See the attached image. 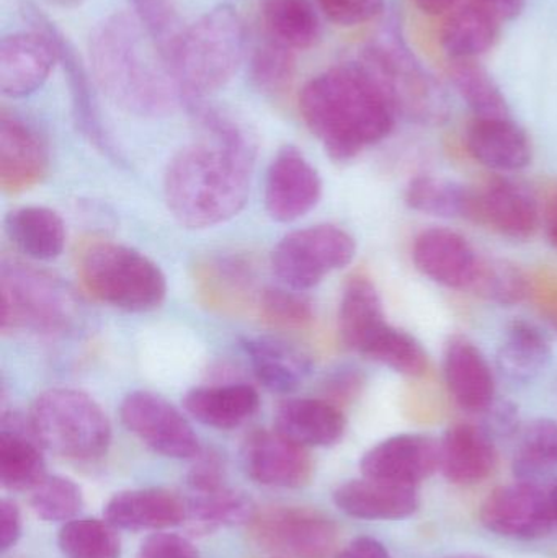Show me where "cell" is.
Returning a JSON list of instances; mask_svg holds the SVG:
<instances>
[{"instance_id": "cb8c5ba5", "label": "cell", "mask_w": 557, "mask_h": 558, "mask_svg": "<svg viewBox=\"0 0 557 558\" xmlns=\"http://www.w3.org/2000/svg\"><path fill=\"white\" fill-rule=\"evenodd\" d=\"M438 448V469L451 484H480L496 469L497 451L493 436L471 423H458L448 428Z\"/></svg>"}, {"instance_id": "e0dca14e", "label": "cell", "mask_w": 557, "mask_h": 558, "mask_svg": "<svg viewBox=\"0 0 557 558\" xmlns=\"http://www.w3.org/2000/svg\"><path fill=\"white\" fill-rule=\"evenodd\" d=\"M25 15L28 16L33 26H38L43 32L48 33L52 45H55L56 52H58V62L64 71L65 81H68L72 114H74L78 131L97 149L104 150L108 156H113L114 149L111 146L107 130L101 123L97 98H95V92L90 84V75H88L85 65L82 64L74 46L56 28L55 23L49 22L35 5L25 7Z\"/></svg>"}, {"instance_id": "bcb514c9", "label": "cell", "mask_w": 557, "mask_h": 558, "mask_svg": "<svg viewBox=\"0 0 557 558\" xmlns=\"http://www.w3.org/2000/svg\"><path fill=\"white\" fill-rule=\"evenodd\" d=\"M36 517L48 523H69L75 520L84 507L82 490L71 478L61 475H46L29 498Z\"/></svg>"}, {"instance_id": "5bb4252c", "label": "cell", "mask_w": 557, "mask_h": 558, "mask_svg": "<svg viewBox=\"0 0 557 558\" xmlns=\"http://www.w3.org/2000/svg\"><path fill=\"white\" fill-rule=\"evenodd\" d=\"M245 474L264 487L300 488L313 478L314 462L307 448L274 429H257L242 442Z\"/></svg>"}, {"instance_id": "1f68e13d", "label": "cell", "mask_w": 557, "mask_h": 558, "mask_svg": "<svg viewBox=\"0 0 557 558\" xmlns=\"http://www.w3.org/2000/svg\"><path fill=\"white\" fill-rule=\"evenodd\" d=\"M552 360V341L538 327L525 320L513 322L507 327L496 356L497 369L516 384L538 379Z\"/></svg>"}, {"instance_id": "94428289", "label": "cell", "mask_w": 557, "mask_h": 558, "mask_svg": "<svg viewBox=\"0 0 557 558\" xmlns=\"http://www.w3.org/2000/svg\"><path fill=\"white\" fill-rule=\"evenodd\" d=\"M549 504H552L553 518L557 527V485L549 490Z\"/></svg>"}, {"instance_id": "9a60e30c", "label": "cell", "mask_w": 557, "mask_h": 558, "mask_svg": "<svg viewBox=\"0 0 557 558\" xmlns=\"http://www.w3.org/2000/svg\"><path fill=\"white\" fill-rule=\"evenodd\" d=\"M467 219L493 229L512 241H526L540 228L542 215L538 203L517 183L496 179L471 190Z\"/></svg>"}, {"instance_id": "7402d4cb", "label": "cell", "mask_w": 557, "mask_h": 558, "mask_svg": "<svg viewBox=\"0 0 557 558\" xmlns=\"http://www.w3.org/2000/svg\"><path fill=\"white\" fill-rule=\"evenodd\" d=\"M105 520L123 531H164L186 520V501L166 488H140L113 495Z\"/></svg>"}, {"instance_id": "4fadbf2b", "label": "cell", "mask_w": 557, "mask_h": 558, "mask_svg": "<svg viewBox=\"0 0 557 558\" xmlns=\"http://www.w3.org/2000/svg\"><path fill=\"white\" fill-rule=\"evenodd\" d=\"M323 196V180L301 150L284 146L271 160L265 179V209L274 221L304 218Z\"/></svg>"}, {"instance_id": "484cf974", "label": "cell", "mask_w": 557, "mask_h": 558, "mask_svg": "<svg viewBox=\"0 0 557 558\" xmlns=\"http://www.w3.org/2000/svg\"><path fill=\"white\" fill-rule=\"evenodd\" d=\"M467 147L489 169L517 172L532 163L529 134L510 117L476 118L468 128Z\"/></svg>"}, {"instance_id": "f907efd6", "label": "cell", "mask_w": 557, "mask_h": 558, "mask_svg": "<svg viewBox=\"0 0 557 558\" xmlns=\"http://www.w3.org/2000/svg\"><path fill=\"white\" fill-rule=\"evenodd\" d=\"M549 322L557 325V274L543 270L530 278V295Z\"/></svg>"}, {"instance_id": "11a10c76", "label": "cell", "mask_w": 557, "mask_h": 558, "mask_svg": "<svg viewBox=\"0 0 557 558\" xmlns=\"http://www.w3.org/2000/svg\"><path fill=\"white\" fill-rule=\"evenodd\" d=\"M336 558H392L389 550L373 537H356Z\"/></svg>"}, {"instance_id": "8d00e7d4", "label": "cell", "mask_w": 557, "mask_h": 558, "mask_svg": "<svg viewBox=\"0 0 557 558\" xmlns=\"http://www.w3.org/2000/svg\"><path fill=\"white\" fill-rule=\"evenodd\" d=\"M405 205L437 218H467L471 190L444 177L419 175L405 189Z\"/></svg>"}, {"instance_id": "f1b7e54d", "label": "cell", "mask_w": 557, "mask_h": 558, "mask_svg": "<svg viewBox=\"0 0 557 558\" xmlns=\"http://www.w3.org/2000/svg\"><path fill=\"white\" fill-rule=\"evenodd\" d=\"M195 284L199 298L209 308L239 312L257 305L252 268L238 258H209L196 267Z\"/></svg>"}, {"instance_id": "9c48e42d", "label": "cell", "mask_w": 557, "mask_h": 558, "mask_svg": "<svg viewBox=\"0 0 557 558\" xmlns=\"http://www.w3.org/2000/svg\"><path fill=\"white\" fill-rule=\"evenodd\" d=\"M356 242L332 225L298 229L284 235L271 252V270L287 288L307 291L334 271L352 264Z\"/></svg>"}, {"instance_id": "be15d7a7", "label": "cell", "mask_w": 557, "mask_h": 558, "mask_svg": "<svg viewBox=\"0 0 557 558\" xmlns=\"http://www.w3.org/2000/svg\"><path fill=\"white\" fill-rule=\"evenodd\" d=\"M277 558H280V557H277Z\"/></svg>"}, {"instance_id": "d4e9b609", "label": "cell", "mask_w": 557, "mask_h": 558, "mask_svg": "<svg viewBox=\"0 0 557 558\" xmlns=\"http://www.w3.org/2000/svg\"><path fill=\"white\" fill-rule=\"evenodd\" d=\"M342 409L329 399H290L275 413V429L303 448H329L346 433Z\"/></svg>"}, {"instance_id": "ac0fdd59", "label": "cell", "mask_w": 557, "mask_h": 558, "mask_svg": "<svg viewBox=\"0 0 557 558\" xmlns=\"http://www.w3.org/2000/svg\"><path fill=\"white\" fill-rule=\"evenodd\" d=\"M440 448L425 435H396L376 445L363 456V477L417 487L438 471Z\"/></svg>"}, {"instance_id": "ba28073f", "label": "cell", "mask_w": 557, "mask_h": 558, "mask_svg": "<svg viewBox=\"0 0 557 558\" xmlns=\"http://www.w3.org/2000/svg\"><path fill=\"white\" fill-rule=\"evenodd\" d=\"M0 305L5 333H62L77 318V302L58 278L19 260L2 262Z\"/></svg>"}, {"instance_id": "5b68a950", "label": "cell", "mask_w": 557, "mask_h": 558, "mask_svg": "<svg viewBox=\"0 0 557 558\" xmlns=\"http://www.w3.org/2000/svg\"><path fill=\"white\" fill-rule=\"evenodd\" d=\"M82 288L101 304L124 312H149L167 295V278L159 265L126 245L94 242L77 262Z\"/></svg>"}, {"instance_id": "f6af8a7d", "label": "cell", "mask_w": 557, "mask_h": 558, "mask_svg": "<svg viewBox=\"0 0 557 558\" xmlns=\"http://www.w3.org/2000/svg\"><path fill=\"white\" fill-rule=\"evenodd\" d=\"M257 308L262 322L275 330L306 331L314 324L313 305L294 289H264L258 294Z\"/></svg>"}, {"instance_id": "d590c367", "label": "cell", "mask_w": 557, "mask_h": 558, "mask_svg": "<svg viewBox=\"0 0 557 558\" xmlns=\"http://www.w3.org/2000/svg\"><path fill=\"white\" fill-rule=\"evenodd\" d=\"M313 0H261L267 35L294 51L313 48L320 38V20Z\"/></svg>"}, {"instance_id": "4dcf8cb0", "label": "cell", "mask_w": 557, "mask_h": 558, "mask_svg": "<svg viewBox=\"0 0 557 558\" xmlns=\"http://www.w3.org/2000/svg\"><path fill=\"white\" fill-rule=\"evenodd\" d=\"M242 350L251 363L254 376L271 392L291 393L300 389L311 371V361L275 338H244Z\"/></svg>"}, {"instance_id": "680465c9", "label": "cell", "mask_w": 557, "mask_h": 558, "mask_svg": "<svg viewBox=\"0 0 557 558\" xmlns=\"http://www.w3.org/2000/svg\"><path fill=\"white\" fill-rule=\"evenodd\" d=\"M460 0H414L415 7L425 15L437 16L450 12Z\"/></svg>"}, {"instance_id": "ab89813d", "label": "cell", "mask_w": 557, "mask_h": 558, "mask_svg": "<svg viewBox=\"0 0 557 558\" xmlns=\"http://www.w3.org/2000/svg\"><path fill=\"white\" fill-rule=\"evenodd\" d=\"M450 78L476 118L510 117L509 104L499 85L476 61H453Z\"/></svg>"}, {"instance_id": "d6986e66", "label": "cell", "mask_w": 557, "mask_h": 558, "mask_svg": "<svg viewBox=\"0 0 557 558\" xmlns=\"http://www.w3.org/2000/svg\"><path fill=\"white\" fill-rule=\"evenodd\" d=\"M49 156L38 131L16 114L0 118V189L7 195L28 192L48 173Z\"/></svg>"}, {"instance_id": "30bf717a", "label": "cell", "mask_w": 557, "mask_h": 558, "mask_svg": "<svg viewBox=\"0 0 557 558\" xmlns=\"http://www.w3.org/2000/svg\"><path fill=\"white\" fill-rule=\"evenodd\" d=\"M247 526L258 547L280 558H332L339 544L336 524L310 508L268 507Z\"/></svg>"}, {"instance_id": "db71d44e", "label": "cell", "mask_w": 557, "mask_h": 558, "mask_svg": "<svg viewBox=\"0 0 557 558\" xmlns=\"http://www.w3.org/2000/svg\"><path fill=\"white\" fill-rule=\"evenodd\" d=\"M363 386L362 374L355 369H346L332 377L329 383V400L340 405V403L352 400L360 392Z\"/></svg>"}, {"instance_id": "9f6ffc18", "label": "cell", "mask_w": 557, "mask_h": 558, "mask_svg": "<svg viewBox=\"0 0 557 558\" xmlns=\"http://www.w3.org/2000/svg\"><path fill=\"white\" fill-rule=\"evenodd\" d=\"M474 2L489 10L500 22L516 20L525 9L526 0H474Z\"/></svg>"}, {"instance_id": "b9f144b4", "label": "cell", "mask_w": 557, "mask_h": 558, "mask_svg": "<svg viewBox=\"0 0 557 558\" xmlns=\"http://www.w3.org/2000/svg\"><path fill=\"white\" fill-rule=\"evenodd\" d=\"M59 549L65 558H120L117 527L107 520L81 518L64 523L59 531Z\"/></svg>"}, {"instance_id": "d6a6232c", "label": "cell", "mask_w": 557, "mask_h": 558, "mask_svg": "<svg viewBox=\"0 0 557 558\" xmlns=\"http://www.w3.org/2000/svg\"><path fill=\"white\" fill-rule=\"evenodd\" d=\"M5 232L22 254L39 262L58 258L68 238L61 216L45 206L13 209L7 215Z\"/></svg>"}, {"instance_id": "2e32d148", "label": "cell", "mask_w": 557, "mask_h": 558, "mask_svg": "<svg viewBox=\"0 0 557 558\" xmlns=\"http://www.w3.org/2000/svg\"><path fill=\"white\" fill-rule=\"evenodd\" d=\"M58 52L48 33L38 26L15 32L0 41V90L9 98L36 94L51 75Z\"/></svg>"}, {"instance_id": "74e56055", "label": "cell", "mask_w": 557, "mask_h": 558, "mask_svg": "<svg viewBox=\"0 0 557 558\" xmlns=\"http://www.w3.org/2000/svg\"><path fill=\"white\" fill-rule=\"evenodd\" d=\"M362 356L389 367L405 377H424L428 373L427 351L408 331L386 325L365 348Z\"/></svg>"}, {"instance_id": "7bdbcfd3", "label": "cell", "mask_w": 557, "mask_h": 558, "mask_svg": "<svg viewBox=\"0 0 557 558\" xmlns=\"http://www.w3.org/2000/svg\"><path fill=\"white\" fill-rule=\"evenodd\" d=\"M128 2L136 15L137 23L146 29L153 48L169 69L170 59L185 32L175 0H128Z\"/></svg>"}, {"instance_id": "816d5d0a", "label": "cell", "mask_w": 557, "mask_h": 558, "mask_svg": "<svg viewBox=\"0 0 557 558\" xmlns=\"http://www.w3.org/2000/svg\"><path fill=\"white\" fill-rule=\"evenodd\" d=\"M487 412V433L497 436H510L519 432V412L509 402H494Z\"/></svg>"}, {"instance_id": "f546056e", "label": "cell", "mask_w": 557, "mask_h": 558, "mask_svg": "<svg viewBox=\"0 0 557 558\" xmlns=\"http://www.w3.org/2000/svg\"><path fill=\"white\" fill-rule=\"evenodd\" d=\"M388 325L378 289L372 279L355 275L343 288L339 307V335L349 350L363 348Z\"/></svg>"}, {"instance_id": "277c9868", "label": "cell", "mask_w": 557, "mask_h": 558, "mask_svg": "<svg viewBox=\"0 0 557 558\" xmlns=\"http://www.w3.org/2000/svg\"><path fill=\"white\" fill-rule=\"evenodd\" d=\"M245 41L244 20L228 3L186 26L169 62L183 104L203 101L225 87L244 59Z\"/></svg>"}, {"instance_id": "3957f363", "label": "cell", "mask_w": 557, "mask_h": 558, "mask_svg": "<svg viewBox=\"0 0 557 558\" xmlns=\"http://www.w3.org/2000/svg\"><path fill=\"white\" fill-rule=\"evenodd\" d=\"M88 59L98 87L126 113L167 117L183 104L175 78L157 64L140 26L124 13H113L95 26Z\"/></svg>"}, {"instance_id": "603a6c76", "label": "cell", "mask_w": 557, "mask_h": 558, "mask_svg": "<svg viewBox=\"0 0 557 558\" xmlns=\"http://www.w3.org/2000/svg\"><path fill=\"white\" fill-rule=\"evenodd\" d=\"M334 504L356 520L392 521L411 517L421 505L417 487L363 477L340 485Z\"/></svg>"}, {"instance_id": "f35d334b", "label": "cell", "mask_w": 557, "mask_h": 558, "mask_svg": "<svg viewBox=\"0 0 557 558\" xmlns=\"http://www.w3.org/2000/svg\"><path fill=\"white\" fill-rule=\"evenodd\" d=\"M557 469V422L538 418L520 433L513 471L522 482L536 484Z\"/></svg>"}, {"instance_id": "4316f807", "label": "cell", "mask_w": 557, "mask_h": 558, "mask_svg": "<svg viewBox=\"0 0 557 558\" xmlns=\"http://www.w3.org/2000/svg\"><path fill=\"white\" fill-rule=\"evenodd\" d=\"M41 442L29 422L3 416L0 429V482L10 492L33 490L46 477Z\"/></svg>"}, {"instance_id": "91938a15", "label": "cell", "mask_w": 557, "mask_h": 558, "mask_svg": "<svg viewBox=\"0 0 557 558\" xmlns=\"http://www.w3.org/2000/svg\"><path fill=\"white\" fill-rule=\"evenodd\" d=\"M51 5L58 7V9L72 10L81 7L85 0H46Z\"/></svg>"}, {"instance_id": "7c38bea8", "label": "cell", "mask_w": 557, "mask_h": 558, "mask_svg": "<svg viewBox=\"0 0 557 558\" xmlns=\"http://www.w3.org/2000/svg\"><path fill=\"white\" fill-rule=\"evenodd\" d=\"M481 523L510 539H540L555 530L549 492L532 482L497 488L481 507Z\"/></svg>"}, {"instance_id": "836d02e7", "label": "cell", "mask_w": 557, "mask_h": 558, "mask_svg": "<svg viewBox=\"0 0 557 558\" xmlns=\"http://www.w3.org/2000/svg\"><path fill=\"white\" fill-rule=\"evenodd\" d=\"M500 20L477 2L455 10L444 28L441 46L451 61H476L494 48L500 35Z\"/></svg>"}, {"instance_id": "8fae6325", "label": "cell", "mask_w": 557, "mask_h": 558, "mask_svg": "<svg viewBox=\"0 0 557 558\" xmlns=\"http://www.w3.org/2000/svg\"><path fill=\"white\" fill-rule=\"evenodd\" d=\"M128 432L157 454L170 459H195L202 452L198 436L189 420L164 397L134 390L120 405Z\"/></svg>"}, {"instance_id": "ffe728a7", "label": "cell", "mask_w": 557, "mask_h": 558, "mask_svg": "<svg viewBox=\"0 0 557 558\" xmlns=\"http://www.w3.org/2000/svg\"><path fill=\"white\" fill-rule=\"evenodd\" d=\"M481 258L467 238L447 228L421 232L412 247L415 268L437 284L451 289H471Z\"/></svg>"}, {"instance_id": "6f0895ef", "label": "cell", "mask_w": 557, "mask_h": 558, "mask_svg": "<svg viewBox=\"0 0 557 558\" xmlns=\"http://www.w3.org/2000/svg\"><path fill=\"white\" fill-rule=\"evenodd\" d=\"M543 222H545L549 244L557 248V186L546 196L545 206H543Z\"/></svg>"}, {"instance_id": "e575fe53", "label": "cell", "mask_w": 557, "mask_h": 558, "mask_svg": "<svg viewBox=\"0 0 557 558\" xmlns=\"http://www.w3.org/2000/svg\"><path fill=\"white\" fill-rule=\"evenodd\" d=\"M186 526L190 533L206 536L225 527L249 524L257 513L254 500L244 492L225 485L208 492H190Z\"/></svg>"}, {"instance_id": "8992f818", "label": "cell", "mask_w": 557, "mask_h": 558, "mask_svg": "<svg viewBox=\"0 0 557 558\" xmlns=\"http://www.w3.org/2000/svg\"><path fill=\"white\" fill-rule=\"evenodd\" d=\"M28 422L43 448L71 461H97L110 448V420L82 390H45L33 402Z\"/></svg>"}, {"instance_id": "681fc988", "label": "cell", "mask_w": 557, "mask_h": 558, "mask_svg": "<svg viewBox=\"0 0 557 558\" xmlns=\"http://www.w3.org/2000/svg\"><path fill=\"white\" fill-rule=\"evenodd\" d=\"M225 462L216 452H199L189 474L190 492H208L225 487Z\"/></svg>"}, {"instance_id": "44dd1931", "label": "cell", "mask_w": 557, "mask_h": 558, "mask_svg": "<svg viewBox=\"0 0 557 558\" xmlns=\"http://www.w3.org/2000/svg\"><path fill=\"white\" fill-rule=\"evenodd\" d=\"M445 380L455 402L467 412H486L496 402V379L480 348L453 337L445 348Z\"/></svg>"}, {"instance_id": "52a82bcc", "label": "cell", "mask_w": 557, "mask_h": 558, "mask_svg": "<svg viewBox=\"0 0 557 558\" xmlns=\"http://www.w3.org/2000/svg\"><path fill=\"white\" fill-rule=\"evenodd\" d=\"M399 38L388 33L370 43L360 54V64L378 82L396 114L421 124L444 123L448 118L444 90Z\"/></svg>"}, {"instance_id": "f5cc1de1", "label": "cell", "mask_w": 557, "mask_h": 558, "mask_svg": "<svg viewBox=\"0 0 557 558\" xmlns=\"http://www.w3.org/2000/svg\"><path fill=\"white\" fill-rule=\"evenodd\" d=\"M22 536V514L15 501L2 500L0 504V549H12Z\"/></svg>"}, {"instance_id": "6da1fadb", "label": "cell", "mask_w": 557, "mask_h": 558, "mask_svg": "<svg viewBox=\"0 0 557 558\" xmlns=\"http://www.w3.org/2000/svg\"><path fill=\"white\" fill-rule=\"evenodd\" d=\"M202 130L167 166L164 196L177 222L186 229L225 225L247 205L254 144L247 131L225 111L203 101L189 105Z\"/></svg>"}, {"instance_id": "83f0119b", "label": "cell", "mask_w": 557, "mask_h": 558, "mask_svg": "<svg viewBox=\"0 0 557 558\" xmlns=\"http://www.w3.org/2000/svg\"><path fill=\"white\" fill-rule=\"evenodd\" d=\"M183 407L202 425L234 429L257 413L261 397L249 384L195 387L183 397Z\"/></svg>"}, {"instance_id": "ee69618b", "label": "cell", "mask_w": 557, "mask_h": 558, "mask_svg": "<svg viewBox=\"0 0 557 558\" xmlns=\"http://www.w3.org/2000/svg\"><path fill=\"white\" fill-rule=\"evenodd\" d=\"M471 291L504 307L520 304L530 295V278L512 262L481 258Z\"/></svg>"}, {"instance_id": "c3c4849f", "label": "cell", "mask_w": 557, "mask_h": 558, "mask_svg": "<svg viewBox=\"0 0 557 558\" xmlns=\"http://www.w3.org/2000/svg\"><path fill=\"white\" fill-rule=\"evenodd\" d=\"M136 558H199L190 539L179 534L156 533L144 539Z\"/></svg>"}, {"instance_id": "7dc6e473", "label": "cell", "mask_w": 557, "mask_h": 558, "mask_svg": "<svg viewBox=\"0 0 557 558\" xmlns=\"http://www.w3.org/2000/svg\"><path fill=\"white\" fill-rule=\"evenodd\" d=\"M329 22L359 26L372 22L385 10V0H314Z\"/></svg>"}, {"instance_id": "6125c7cd", "label": "cell", "mask_w": 557, "mask_h": 558, "mask_svg": "<svg viewBox=\"0 0 557 558\" xmlns=\"http://www.w3.org/2000/svg\"><path fill=\"white\" fill-rule=\"evenodd\" d=\"M444 558H484L481 556H474V554H457V556H448Z\"/></svg>"}, {"instance_id": "7a4b0ae2", "label": "cell", "mask_w": 557, "mask_h": 558, "mask_svg": "<svg viewBox=\"0 0 557 558\" xmlns=\"http://www.w3.org/2000/svg\"><path fill=\"white\" fill-rule=\"evenodd\" d=\"M300 113L330 159L347 162L395 130L391 101L356 62L334 65L311 78L300 94Z\"/></svg>"}, {"instance_id": "60d3db41", "label": "cell", "mask_w": 557, "mask_h": 558, "mask_svg": "<svg viewBox=\"0 0 557 558\" xmlns=\"http://www.w3.org/2000/svg\"><path fill=\"white\" fill-rule=\"evenodd\" d=\"M296 74L294 49L278 39H262L251 54L249 77L262 94L280 95L291 87Z\"/></svg>"}]
</instances>
